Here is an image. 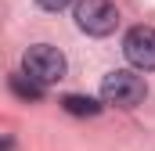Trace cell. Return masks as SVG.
Wrapping results in <instances>:
<instances>
[{"label": "cell", "instance_id": "obj_5", "mask_svg": "<svg viewBox=\"0 0 155 151\" xmlns=\"http://www.w3.org/2000/svg\"><path fill=\"white\" fill-rule=\"evenodd\" d=\"M61 104H65V112H72V115H97L101 112V104L94 97H83V94H69Z\"/></svg>", "mask_w": 155, "mask_h": 151}, {"label": "cell", "instance_id": "obj_8", "mask_svg": "<svg viewBox=\"0 0 155 151\" xmlns=\"http://www.w3.org/2000/svg\"><path fill=\"white\" fill-rule=\"evenodd\" d=\"M0 151H11V140H0Z\"/></svg>", "mask_w": 155, "mask_h": 151}, {"label": "cell", "instance_id": "obj_4", "mask_svg": "<svg viewBox=\"0 0 155 151\" xmlns=\"http://www.w3.org/2000/svg\"><path fill=\"white\" fill-rule=\"evenodd\" d=\"M123 54L134 69L148 72L155 69V29L152 25H134L126 36H123Z\"/></svg>", "mask_w": 155, "mask_h": 151}, {"label": "cell", "instance_id": "obj_3", "mask_svg": "<svg viewBox=\"0 0 155 151\" xmlns=\"http://www.w3.org/2000/svg\"><path fill=\"white\" fill-rule=\"evenodd\" d=\"M76 25L87 36H108L119 25V11L112 0H79L76 4Z\"/></svg>", "mask_w": 155, "mask_h": 151}, {"label": "cell", "instance_id": "obj_7", "mask_svg": "<svg viewBox=\"0 0 155 151\" xmlns=\"http://www.w3.org/2000/svg\"><path fill=\"white\" fill-rule=\"evenodd\" d=\"M36 4L43 7V11H61V7H69L72 0H36Z\"/></svg>", "mask_w": 155, "mask_h": 151}, {"label": "cell", "instance_id": "obj_1", "mask_svg": "<svg viewBox=\"0 0 155 151\" xmlns=\"http://www.w3.org/2000/svg\"><path fill=\"white\" fill-rule=\"evenodd\" d=\"M65 54L58 50V47H51V43H36V47H29L25 54H22V76H29L33 83H40L43 90L51 86V83H58L61 76H65Z\"/></svg>", "mask_w": 155, "mask_h": 151}, {"label": "cell", "instance_id": "obj_2", "mask_svg": "<svg viewBox=\"0 0 155 151\" xmlns=\"http://www.w3.org/2000/svg\"><path fill=\"white\" fill-rule=\"evenodd\" d=\"M144 94H148L144 79L134 76V72H126V69L108 72L105 83H101V97H105V104H116V108H137V104L144 101Z\"/></svg>", "mask_w": 155, "mask_h": 151}, {"label": "cell", "instance_id": "obj_6", "mask_svg": "<svg viewBox=\"0 0 155 151\" xmlns=\"http://www.w3.org/2000/svg\"><path fill=\"white\" fill-rule=\"evenodd\" d=\"M11 90H15V94H18V97H25V101H40V97H43V86H40V83H33V79H29V76H11Z\"/></svg>", "mask_w": 155, "mask_h": 151}]
</instances>
